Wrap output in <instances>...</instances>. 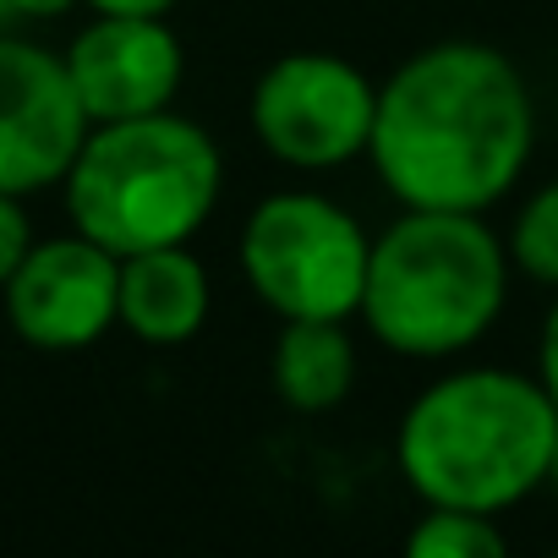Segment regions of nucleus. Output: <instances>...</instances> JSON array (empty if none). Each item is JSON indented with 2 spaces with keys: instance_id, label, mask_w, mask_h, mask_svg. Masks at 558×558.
Masks as SVG:
<instances>
[{
  "instance_id": "1",
  "label": "nucleus",
  "mask_w": 558,
  "mask_h": 558,
  "mask_svg": "<svg viewBox=\"0 0 558 558\" xmlns=\"http://www.w3.org/2000/svg\"><path fill=\"white\" fill-rule=\"evenodd\" d=\"M531 148V88L493 45L438 39L378 88L367 159L400 208L487 214L514 192Z\"/></svg>"
},
{
  "instance_id": "2",
  "label": "nucleus",
  "mask_w": 558,
  "mask_h": 558,
  "mask_svg": "<svg viewBox=\"0 0 558 558\" xmlns=\"http://www.w3.org/2000/svg\"><path fill=\"white\" fill-rule=\"evenodd\" d=\"M558 405L514 367H460L427 384L395 433V460L422 504L504 514L547 487Z\"/></svg>"
},
{
  "instance_id": "3",
  "label": "nucleus",
  "mask_w": 558,
  "mask_h": 558,
  "mask_svg": "<svg viewBox=\"0 0 558 558\" xmlns=\"http://www.w3.org/2000/svg\"><path fill=\"white\" fill-rule=\"evenodd\" d=\"M509 302V252L482 214L405 208L373 235L362 329L411 362L471 351Z\"/></svg>"
},
{
  "instance_id": "4",
  "label": "nucleus",
  "mask_w": 558,
  "mask_h": 558,
  "mask_svg": "<svg viewBox=\"0 0 558 558\" xmlns=\"http://www.w3.org/2000/svg\"><path fill=\"white\" fill-rule=\"evenodd\" d=\"M66 219L116 257L192 241L225 192L219 143L175 116H132L88 126L66 181Z\"/></svg>"
},
{
  "instance_id": "5",
  "label": "nucleus",
  "mask_w": 558,
  "mask_h": 558,
  "mask_svg": "<svg viewBox=\"0 0 558 558\" xmlns=\"http://www.w3.org/2000/svg\"><path fill=\"white\" fill-rule=\"evenodd\" d=\"M373 235L324 192H268L241 225V274L252 296L286 318H356Z\"/></svg>"
},
{
  "instance_id": "6",
  "label": "nucleus",
  "mask_w": 558,
  "mask_h": 558,
  "mask_svg": "<svg viewBox=\"0 0 558 558\" xmlns=\"http://www.w3.org/2000/svg\"><path fill=\"white\" fill-rule=\"evenodd\" d=\"M373 110H378V88L356 61L329 50H296V56H279L252 83L246 121L252 137L279 165L324 175L367 154Z\"/></svg>"
},
{
  "instance_id": "7",
  "label": "nucleus",
  "mask_w": 558,
  "mask_h": 558,
  "mask_svg": "<svg viewBox=\"0 0 558 558\" xmlns=\"http://www.w3.org/2000/svg\"><path fill=\"white\" fill-rule=\"evenodd\" d=\"M7 296V324L28 351L72 356L99 345L116 329V296H121V257L83 230L72 235H34L12 279L0 286Z\"/></svg>"
},
{
  "instance_id": "8",
  "label": "nucleus",
  "mask_w": 558,
  "mask_h": 558,
  "mask_svg": "<svg viewBox=\"0 0 558 558\" xmlns=\"http://www.w3.org/2000/svg\"><path fill=\"white\" fill-rule=\"evenodd\" d=\"M83 137L88 116L66 61L34 39L0 34V192L34 197L61 186Z\"/></svg>"
},
{
  "instance_id": "9",
  "label": "nucleus",
  "mask_w": 558,
  "mask_h": 558,
  "mask_svg": "<svg viewBox=\"0 0 558 558\" xmlns=\"http://www.w3.org/2000/svg\"><path fill=\"white\" fill-rule=\"evenodd\" d=\"M66 77L88 126L170 110L186 77V50L165 17H99L66 45Z\"/></svg>"
},
{
  "instance_id": "10",
  "label": "nucleus",
  "mask_w": 558,
  "mask_h": 558,
  "mask_svg": "<svg viewBox=\"0 0 558 558\" xmlns=\"http://www.w3.org/2000/svg\"><path fill=\"white\" fill-rule=\"evenodd\" d=\"M208 268L181 246H148V252H126L121 257V296H116V324L154 345V351H175L186 340L203 335L208 324Z\"/></svg>"
},
{
  "instance_id": "11",
  "label": "nucleus",
  "mask_w": 558,
  "mask_h": 558,
  "mask_svg": "<svg viewBox=\"0 0 558 558\" xmlns=\"http://www.w3.org/2000/svg\"><path fill=\"white\" fill-rule=\"evenodd\" d=\"M274 395L291 411H335L356 389V340L345 318H286L268 356Z\"/></svg>"
},
{
  "instance_id": "12",
  "label": "nucleus",
  "mask_w": 558,
  "mask_h": 558,
  "mask_svg": "<svg viewBox=\"0 0 558 558\" xmlns=\"http://www.w3.org/2000/svg\"><path fill=\"white\" fill-rule=\"evenodd\" d=\"M405 553L411 558H504L509 542H504V531H498L493 514L427 504V514L405 536Z\"/></svg>"
},
{
  "instance_id": "13",
  "label": "nucleus",
  "mask_w": 558,
  "mask_h": 558,
  "mask_svg": "<svg viewBox=\"0 0 558 558\" xmlns=\"http://www.w3.org/2000/svg\"><path fill=\"white\" fill-rule=\"evenodd\" d=\"M509 268H520L536 286L558 291V181H547L542 192H531L509 225Z\"/></svg>"
},
{
  "instance_id": "14",
  "label": "nucleus",
  "mask_w": 558,
  "mask_h": 558,
  "mask_svg": "<svg viewBox=\"0 0 558 558\" xmlns=\"http://www.w3.org/2000/svg\"><path fill=\"white\" fill-rule=\"evenodd\" d=\"M28 197H17V192H0V286L12 279V268L23 263V252L34 246V219H28V208H23Z\"/></svg>"
},
{
  "instance_id": "15",
  "label": "nucleus",
  "mask_w": 558,
  "mask_h": 558,
  "mask_svg": "<svg viewBox=\"0 0 558 558\" xmlns=\"http://www.w3.org/2000/svg\"><path fill=\"white\" fill-rule=\"evenodd\" d=\"M536 384L547 389V400L558 405V302L542 318V340H536Z\"/></svg>"
},
{
  "instance_id": "16",
  "label": "nucleus",
  "mask_w": 558,
  "mask_h": 558,
  "mask_svg": "<svg viewBox=\"0 0 558 558\" xmlns=\"http://www.w3.org/2000/svg\"><path fill=\"white\" fill-rule=\"evenodd\" d=\"M99 17H170L181 0H88Z\"/></svg>"
},
{
  "instance_id": "17",
  "label": "nucleus",
  "mask_w": 558,
  "mask_h": 558,
  "mask_svg": "<svg viewBox=\"0 0 558 558\" xmlns=\"http://www.w3.org/2000/svg\"><path fill=\"white\" fill-rule=\"evenodd\" d=\"M77 0H7V12L28 17V23H50V17H66Z\"/></svg>"
},
{
  "instance_id": "18",
  "label": "nucleus",
  "mask_w": 558,
  "mask_h": 558,
  "mask_svg": "<svg viewBox=\"0 0 558 558\" xmlns=\"http://www.w3.org/2000/svg\"><path fill=\"white\" fill-rule=\"evenodd\" d=\"M547 487L558 493V438H553V460H547Z\"/></svg>"
}]
</instances>
